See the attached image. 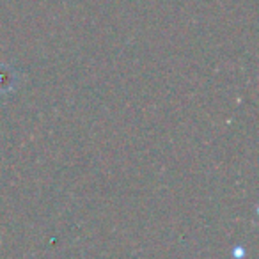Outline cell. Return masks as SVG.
I'll use <instances>...</instances> for the list:
<instances>
[{
  "label": "cell",
  "mask_w": 259,
  "mask_h": 259,
  "mask_svg": "<svg viewBox=\"0 0 259 259\" xmlns=\"http://www.w3.org/2000/svg\"><path fill=\"white\" fill-rule=\"evenodd\" d=\"M15 85L11 78V69L8 68H0V91H8Z\"/></svg>",
  "instance_id": "6da1fadb"
}]
</instances>
